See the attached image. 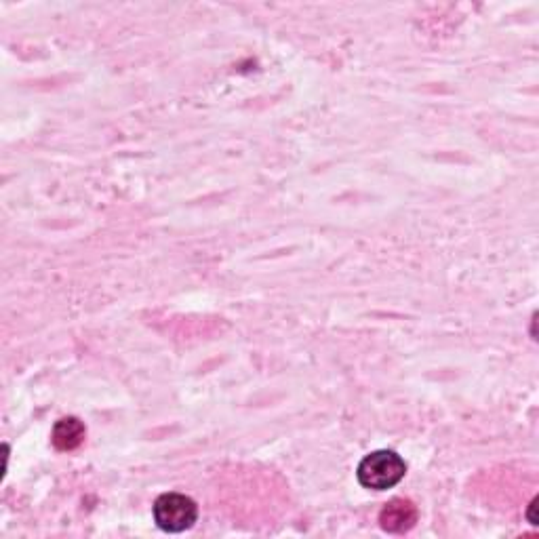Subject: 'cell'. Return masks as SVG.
<instances>
[{
  "label": "cell",
  "mask_w": 539,
  "mask_h": 539,
  "mask_svg": "<svg viewBox=\"0 0 539 539\" xmlns=\"http://www.w3.org/2000/svg\"><path fill=\"white\" fill-rule=\"evenodd\" d=\"M358 483L365 489L386 491L396 487L407 474L405 459L394 451H375L358 464Z\"/></svg>",
  "instance_id": "obj_1"
},
{
  "label": "cell",
  "mask_w": 539,
  "mask_h": 539,
  "mask_svg": "<svg viewBox=\"0 0 539 539\" xmlns=\"http://www.w3.org/2000/svg\"><path fill=\"white\" fill-rule=\"evenodd\" d=\"M198 508L194 499L182 493H165L154 502V523L165 533H184L194 527Z\"/></svg>",
  "instance_id": "obj_2"
},
{
  "label": "cell",
  "mask_w": 539,
  "mask_h": 539,
  "mask_svg": "<svg viewBox=\"0 0 539 539\" xmlns=\"http://www.w3.org/2000/svg\"><path fill=\"white\" fill-rule=\"evenodd\" d=\"M417 521V508L411 499L396 497L390 504L384 506V510L379 512V523L382 529L388 533H405L409 531Z\"/></svg>",
  "instance_id": "obj_3"
},
{
  "label": "cell",
  "mask_w": 539,
  "mask_h": 539,
  "mask_svg": "<svg viewBox=\"0 0 539 539\" xmlns=\"http://www.w3.org/2000/svg\"><path fill=\"white\" fill-rule=\"evenodd\" d=\"M51 441L57 451H74L83 445L85 441V426L81 419L76 417H64L53 426Z\"/></svg>",
  "instance_id": "obj_4"
}]
</instances>
